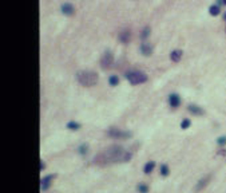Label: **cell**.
<instances>
[{
  "label": "cell",
  "mask_w": 226,
  "mask_h": 193,
  "mask_svg": "<svg viewBox=\"0 0 226 193\" xmlns=\"http://www.w3.org/2000/svg\"><path fill=\"white\" fill-rule=\"evenodd\" d=\"M210 179H212V176H206L205 179H202V180H199L198 181V184H197V186H195V190H202L205 186H206L208 184H209V181H210Z\"/></svg>",
  "instance_id": "12"
},
{
  "label": "cell",
  "mask_w": 226,
  "mask_h": 193,
  "mask_svg": "<svg viewBox=\"0 0 226 193\" xmlns=\"http://www.w3.org/2000/svg\"><path fill=\"white\" fill-rule=\"evenodd\" d=\"M130 39H131V32H130L129 29H123V31L119 34V40H120V43L127 44V43L130 42Z\"/></svg>",
  "instance_id": "10"
},
{
  "label": "cell",
  "mask_w": 226,
  "mask_h": 193,
  "mask_svg": "<svg viewBox=\"0 0 226 193\" xmlns=\"http://www.w3.org/2000/svg\"><path fill=\"white\" fill-rule=\"evenodd\" d=\"M209 12H210V15H213V16H217V15H219V12H221V7L218 4H213V6H210Z\"/></svg>",
  "instance_id": "15"
},
{
  "label": "cell",
  "mask_w": 226,
  "mask_h": 193,
  "mask_svg": "<svg viewBox=\"0 0 226 193\" xmlns=\"http://www.w3.org/2000/svg\"><path fill=\"white\" fill-rule=\"evenodd\" d=\"M108 83H110V86H118L119 85V78L118 75H110L108 78Z\"/></svg>",
  "instance_id": "16"
},
{
  "label": "cell",
  "mask_w": 226,
  "mask_h": 193,
  "mask_svg": "<svg viewBox=\"0 0 226 193\" xmlns=\"http://www.w3.org/2000/svg\"><path fill=\"white\" fill-rule=\"evenodd\" d=\"M181 58H182V51L181 50H174L171 54H170V59L173 62H179Z\"/></svg>",
  "instance_id": "13"
},
{
  "label": "cell",
  "mask_w": 226,
  "mask_h": 193,
  "mask_svg": "<svg viewBox=\"0 0 226 193\" xmlns=\"http://www.w3.org/2000/svg\"><path fill=\"white\" fill-rule=\"evenodd\" d=\"M217 142H218V145H226V137L223 136V137H219L218 140H217Z\"/></svg>",
  "instance_id": "23"
},
{
  "label": "cell",
  "mask_w": 226,
  "mask_h": 193,
  "mask_svg": "<svg viewBox=\"0 0 226 193\" xmlns=\"http://www.w3.org/2000/svg\"><path fill=\"white\" fill-rule=\"evenodd\" d=\"M138 192L139 193H149V186L146 184H139L138 185Z\"/></svg>",
  "instance_id": "19"
},
{
  "label": "cell",
  "mask_w": 226,
  "mask_h": 193,
  "mask_svg": "<svg viewBox=\"0 0 226 193\" xmlns=\"http://www.w3.org/2000/svg\"><path fill=\"white\" fill-rule=\"evenodd\" d=\"M190 125H192V122H190V120H187V118H186V120H183L182 123H181V127L185 130V129H187Z\"/></svg>",
  "instance_id": "21"
},
{
  "label": "cell",
  "mask_w": 226,
  "mask_h": 193,
  "mask_svg": "<svg viewBox=\"0 0 226 193\" xmlns=\"http://www.w3.org/2000/svg\"><path fill=\"white\" fill-rule=\"evenodd\" d=\"M76 79H78V82H79L82 86L90 87V86L97 85L98 81H99V77H98L97 72L84 70V71H79V72L76 74Z\"/></svg>",
  "instance_id": "2"
},
{
  "label": "cell",
  "mask_w": 226,
  "mask_h": 193,
  "mask_svg": "<svg viewBox=\"0 0 226 193\" xmlns=\"http://www.w3.org/2000/svg\"><path fill=\"white\" fill-rule=\"evenodd\" d=\"M113 63H114L113 54L110 52V51H106V52L103 54L102 59H100V66H102V68H104V70H107V68H110V67L113 66Z\"/></svg>",
  "instance_id": "5"
},
{
  "label": "cell",
  "mask_w": 226,
  "mask_h": 193,
  "mask_svg": "<svg viewBox=\"0 0 226 193\" xmlns=\"http://www.w3.org/2000/svg\"><path fill=\"white\" fill-rule=\"evenodd\" d=\"M149 35H150V27L149 26H146L143 29H142V34H140V39H143V40H146V39L149 38Z\"/></svg>",
  "instance_id": "18"
},
{
  "label": "cell",
  "mask_w": 226,
  "mask_h": 193,
  "mask_svg": "<svg viewBox=\"0 0 226 193\" xmlns=\"http://www.w3.org/2000/svg\"><path fill=\"white\" fill-rule=\"evenodd\" d=\"M131 158V153H129L123 149L122 146L113 145L108 146L107 149H104L97 154L94 158V164L100 165V166H107L115 164V162H127Z\"/></svg>",
  "instance_id": "1"
},
{
  "label": "cell",
  "mask_w": 226,
  "mask_h": 193,
  "mask_svg": "<svg viewBox=\"0 0 226 193\" xmlns=\"http://www.w3.org/2000/svg\"><path fill=\"white\" fill-rule=\"evenodd\" d=\"M187 110L192 113V114H194V115H202L203 113H205L203 109L201 107V106H198V105H189Z\"/></svg>",
  "instance_id": "11"
},
{
  "label": "cell",
  "mask_w": 226,
  "mask_h": 193,
  "mask_svg": "<svg viewBox=\"0 0 226 193\" xmlns=\"http://www.w3.org/2000/svg\"><path fill=\"white\" fill-rule=\"evenodd\" d=\"M55 174H48V176H46V177H43L42 180H40V189L42 190H47L50 186H51V184H52V180L55 179Z\"/></svg>",
  "instance_id": "6"
},
{
  "label": "cell",
  "mask_w": 226,
  "mask_h": 193,
  "mask_svg": "<svg viewBox=\"0 0 226 193\" xmlns=\"http://www.w3.org/2000/svg\"><path fill=\"white\" fill-rule=\"evenodd\" d=\"M222 2H223V4H225V6H226V0H222Z\"/></svg>",
  "instance_id": "24"
},
{
  "label": "cell",
  "mask_w": 226,
  "mask_h": 193,
  "mask_svg": "<svg viewBox=\"0 0 226 193\" xmlns=\"http://www.w3.org/2000/svg\"><path fill=\"white\" fill-rule=\"evenodd\" d=\"M60 9H62V12L64 15H67V16H71V15L75 13V7L71 3H63L62 6H60Z\"/></svg>",
  "instance_id": "7"
},
{
  "label": "cell",
  "mask_w": 226,
  "mask_h": 193,
  "mask_svg": "<svg viewBox=\"0 0 226 193\" xmlns=\"http://www.w3.org/2000/svg\"><path fill=\"white\" fill-rule=\"evenodd\" d=\"M126 79L131 83V85H139V83H145L147 81V75L139 70H131L126 72Z\"/></svg>",
  "instance_id": "3"
},
{
  "label": "cell",
  "mask_w": 226,
  "mask_h": 193,
  "mask_svg": "<svg viewBox=\"0 0 226 193\" xmlns=\"http://www.w3.org/2000/svg\"><path fill=\"white\" fill-rule=\"evenodd\" d=\"M87 149H88V146L86 145V143H84V145H82V146L79 147V153H80V154H86Z\"/></svg>",
  "instance_id": "22"
},
{
  "label": "cell",
  "mask_w": 226,
  "mask_h": 193,
  "mask_svg": "<svg viewBox=\"0 0 226 193\" xmlns=\"http://www.w3.org/2000/svg\"><path fill=\"white\" fill-rule=\"evenodd\" d=\"M140 52L145 56H150L153 54V46L150 43H142L140 44Z\"/></svg>",
  "instance_id": "9"
},
{
  "label": "cell",
  "mask_w": 226,
  "mask_h": 193,
  "mask_svg": "<svg viewBox=\"0 0 226 193\" xmlns=\"http://www.w3.org/2000/svg\"><path fill=\"white\" fill-rule=\"evenodd\" d=\"M154 168H155V162L154 161H149L146 165H145V168H143V172L146 173V174H150L153 170H154Z\"/></svg>",
  "instance_id": "14"
},
{
  "label": "cell",
  "mask_w": 226,
  "mask_h": 193,
  "mask_svg": "<svg viewBox=\"0 0 226 193\" xmlns=\"http://www.w3.org/2000/svg\"><path fill=\"white\" fill-rule=\"evenodd\" d=\"M169 173L170 172H169V166L167 165H162V166H160V174L166 177V176H169Z\"/></svg>",
  "instance_id": "20"
},
{
  "label": "cell",
  "mask_w": 226,
  "mask_h": 193,
  "mask_svg": "<svg viewBox=\"0 0 226 193\" xmlns=\"http://www.w3.org/2000/svg\"><path fill=\"white\" fill-rule=\"evenodd\" d=\"M223 18H225V20H226V13H225V15H223Z\"/></svg>",
  "instance_id": "25"
},
{
  "label": "cell",
  "mask_w": 226,
  "mask_h": 193,
  "mask_svg": "<svg viewBox=\"0 0 226 193\" xmlns=\"http://www.w3.org/2000/svg\"><path fill=\"white\" fill-rule=\"evenodd\" d=\"M169 105L171 106L173 109L178 107L181 105V98H179L178 94H170V95H169Z\"/></svg>",
  "instance_id": "8"
},
{
  "label": "cell",
  "mask_w": 226,
  "mask_h": 193,
  "mask_svg": "<svg viewBox=\"0 0 226 193\" xmlns=\"http://www.w3.org/2000/svg\"><path fill=\"white\" fill-rule=\"evenodd\" d=\"M67 129H70V130H78V129H80V123L75 121H70L67 123Z\"/></svg>",
  "instance_id": "17"
},
{
  "label": "cell",
  "mask_w": 226,
  "mask_h": 193,
  "mask_svg": "<svg viewBox=\"0 0 226 193\" xmlns=\"http://www.w3.org/2000/svg\"><path fill=\"white\" fill-rule=\"evenodd\" d=\"M108 136L115 138V140H126V138H130L133 136V133L131 131H123V130H119V129H110Z\"/></svg>",
  "instance_id": "4"
}]
</instances>
